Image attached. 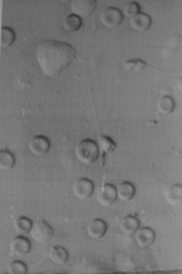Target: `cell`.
<instances>
[{"label":"cell","instance_id":"8","mask_svg":"<svg viewBox=\"0 0 182 274\" xmlns=\"http://www.w3.org/2000/svg\"><path fill=\"white\" fill-rule=\"evenodd\" d=\"M28 148L34 156H42L50 151V142L47 137L37 136L32 138L28 142Z\"/></svg>","mask_w":182,"mask_h":274},{"label":"cell","instance_id":"20","mask_svg":"<svg viewBox=\"0 0 182 274\" xmlns=\"http://www.w3.org/2000/svg\"><path fill=\"white\" fill-rule=\"evenodd\" d=\"M82 26V18L74 14L66 16L62 22V26L66 32H75Z\"/></svg>","mask_w":182,"mask_h":274},{"label":"cell","instance_id":"23","mask_svg":"<svg viewBox=\"0 0 182 274\" xmlns=\"http://www.w3.org/2000/svg\"><path fill=\"white\" fill-rule=\"evenodd\" d=\"M27 265L20 260H14L8 266V274H27Z\"/></svg>","mask_w":182,"mask_h":274},{"label":"cell","instance_id":"15","mask_svg":"<svg viewBox=\"0 0 182 274\" xmlns=\"http://www.w3.org/2000/svg\"><path fill=\"white\" fill-rule=\"evenodd\" d=\"M50 258L54 264L64 265L69 258V252L62 246H54L50 250Z\"/></svg>","mask_w":182,"mask_h":274},{"label":"cell","instance_id":"6","mask_svg":"<svg viewBox=\"0 0 182 274\" xmlns=\"http://www.w3.org/2000/svg\"><path fill=\"white\" fill-rule=\"evenodd\" d=\"M94 190V184L92 181L86 178H80L76 180L72 186L74 195L80 200L89 198Z\"/></svg>","mask_w":182,"mask_h":274},{"label":"cell","instance_id":"9","mask_svg":"<svg viewBox=\"0 0 182 274\" xmlns=\"http://www.w3.org/2000/svg\"><path fill=\"white\" fill-rule=\"evenodd\" d=\"M118 200L116 188L112 184H104L97 196V200L104 206H112Z\"/></svg>","mask_w":182,"mask_h":274},{"label":"cell","instance_id":"4","mask_svg":"<svg viewBox=\"0 0 182 274\" xmlns=\"http://www.w3.org/2000/svg\"><path fill=\"white\" fill-rule=\"evenodd\" d=\"M100 22L102 26L114 30L123 22V13L118 8L109 6L104 8L100 14Z\"/></svg>","mask_w":182,"mask_h":274},{"label":"cell","instance_id":"14","mask_svg":"<svg viewBox=\"0 0 182 274\" xmlns=\"http://www.w3.org/2000/svg\"><path fill=\"white\" fill-rule=\"evenodd\" d=\"M116 192H118V198L123 202H128L134 198L136 195V188L132 183H130L128 181H124L121 184H118Z\"/></svg>","mask_w":182,"mask_h":274},{"label":"cell","instance_id":"17","mask_svg":"<svg viewBox=\"0 0 182 274\" xmlns=\"http://www.w3.org/2000/svg\"><path fill=\"white\" fill-rule=\"evenodd\" d=\"M32 224V222L27 216H18L15 220L13 227L18 235H25L30 232Z\"/></svg>","mask_w":182,"mask_h":274},{"label":"cell","instance_id":"25","mask_svg":"<svg viewBox=\"0 0 182 274\" xmlns=\"http://www.w3.org/2000/svg\"><path fill=\"white\" fill-rule=\"evenodd\" d=\"M123 15H124L128 18H134V16L138 15L140 13V6L136 2H131L126 6H124L123 11H122Z\"/></svg>","mask_w":182,"mask_h":274},{"label":"cell","instance_id":"7","mask_svg":"<svg viewBox=\"0 0 182 274\" xmlns=\"http://www.w3.org/2000/svg\"><path fill=\"white\" fill-rule=\"evenodd\" d=\"M32 248L30 242L27 238L24 237L23 235H18L11 240L10 242V250L12 255L22 258L28 254Z\"/></svg>","mask_w":182,"mask_h":274},{"label":"cell","instance_id":"21","mask_svg":"<svg viewBox=\"0 0 182 274\" xmlns=\"http://www.w3.org/2000/svg\"><path fill=\"white\" fill-rule=\"evenodd\" d=\"M16 158L14 154L8 150L0 151V168L2 170H10L15 166Z\"/></svg>","mask_w":182,"mask_h":274},{"label":"cell","instance_id":"18","mask_svg":"<svg viewBox=\"0 0 182 274\" xmlns=\"http://www.w3.org/2000/svg\"><path fill=\"white\" fill-rule=\"evenodd\" d=\"M175 109V102L173 98L166 95L161 97L158 102V110L162 116H170Z\"/></svg>","mask_w":182,"mask_h":274},{"label":"cell","instance_id":"16","mask_svg":"<svg viewBox=\"0 0 182 274\" xmlns=\"http://www.w3.org/2000/svg\"><path fill=\"white\" fill-rule=\"evenodd\" d=\"M166 200L170 205H180L182 201V184H175L170 186L166 190Z\"/></svg>","mask_w":182,"mask_h":274},{"label":"cell","instance_id":"10","mask_svg":"<svg viewBox=\"0 0 182 274\" xmlns=\"http://www.w3.org/2000/svg\"><path fill=\"white\" fill-rule=\"evenodd\" d=\"M156 234L152 228L148 227L140 228L134 232V240L138 246L145 248L152 245L155 240Z\"/></svg>","mask_w":182,"mask_h":274},{"label":"cell","instance_id":"5","mask_svg":"<svg viewBox=\"0 0 182 274\" xmlns=\"http://www.w3.org/2000/svg\"><path fill=\"white\" fill-rule=\"evenodd\" d=\"M70 11L74 15L80 18L91 16L96 8V1L94 0H72L70 2Z\"/></svg>","mask_w":182,"mask_h":274},{"label":"cell","instance_id":"2","mask_svg":"<svg viewBox=\"0 0 182 274\" xmlns=\"http://www.w3.org/2000/svg\"><path fill=\"white\" fill-rule=\"evenodd\" d=\"M74 154L80 163L90 164L98 159L100 151L96 142L91 139H84L75 146Z\"/></svg>","mask_w":182,"mask_h":274},{"label":"cell","instance_id":"24","mask_svg":"<svg viewBox=\"0 0 182 274\" xmlns=\"http://www.w3.org/2000/svg\"><path fill=\"white\" fill-rule=\"evenodd\" d=\"M146 66L145 62L141 60H131L128 62H126L123 64V68L124 70H134V72H141Z\"/></svg>","mask_w":182,"mask_h":274},{"label":"cell","instance_id":"12","mask_svg":"<svg viewBox=\"0 0 182 274\" xmlns=\"http://www.w3.org/2000/svg\"><path fill=\"white\" fill-rule=\"evenodd\" d=\"M152 20L148 14L141 13L130 18V25L134 30L140 32H144L148 30L151 26Z\"/></svg>","mask_w":182,"mask_h":274},{"label":"cell","instance_id":"19","mask_svg":"<svg viewBox=\"0 0 182 274\" xmlns=\"http://www.w3.org/2000/svg\"><path fill=\"white\" fill-rule=\"evenodd\" d=\"M16 40L14 30L8 26H3L0 30V47L2 48L10 47Z\"/></svg>","mask_w":182,"mask_h":274},{"label":"cell","instance_id":"1","mask_svg":"<svg viewBox=\"0 0 182 274\" xmlns=\"http://www.w3.org/2000/svg\"><path fill=\"white\" fill-rule=\"evenodd\" d=\"M35 54L38 66L43 75L54 78L70 66L76 52L68 43L48 40L38 45Z\"/></svg>","mask_w":182,"mask_h":274},{"label":"cell","instance_id":"22","mask_svg":"<svg viewBox=\"0 0 182 274\" xmlns=\"http://www.w3.org/2000/svg\"><path fill=\"white\" fill-rule=\"evenodd\" d=\"M97 146L101 153L109 154L114 151L116 148V142H114L110 137L102 136L98 138Z\"/></svg>","mask_w":182,"mask_h":274},{"label":"cell","instance_id":"13","mask_svg":"<svg viewBox=\"0 0 182 274\" xmlns=\"http://www.w3.org/2000/svg\"><path fill=\"white\" fill-rule=\"evenodd\" d=\"M140 220L132 215L126 216L122 218V220L119 223V228L121 232L126 235H133L134 232L140 228Z\"/></svg>","mask_w":182,"mask_h":274},{"label":"cell","instance_id":"3","mask_svg":"<svg viewBox=\"0 0 182 274\" xmlns=\"http://www.w3.org/2000/svg\"><path fill=\"white\" fill-rule=\"evenodd\" d=\"M30 234L36 242L45 243L54 237V228L44 220H38L33 222Z\"/></svg>","mask_w":182,"mask_h":274},{"label":"cell","instance_id":"11","mask_svg":"<svg viewBox=\"0 0 182 274\" xmlns=\"http://www.w3.org/2000/svg\"><path fill=\"white\" fill-rule=\"evenodd\" d=\"M86 230L89 237L94 240H100L108 232V224L101 218H96L88 223Z\"/></svg>","mask_w":182,"mask_h":274}]
</instances>
